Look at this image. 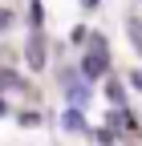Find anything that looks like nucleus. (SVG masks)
<instances>
[{"label":"nucleus","instance_id":"obj_1","mask_svg":"<svg viewBox=\"0 0 142 146\" xmlns=\"http://www.w3.org/2000/svg\"><path fill=\"white\" fill-rule=\"evenodd\" d=\"M85 77H98V73H106V45L102 41H94V53H90V57H85Z\"/></svg>","mask_w":142,"mask_h":146},{"label":"nucleus","instance_id":"obj_2","mask_svg":"<svg viewBox=\"0 0 142 146\" xmlns=\"http://www.w3.org/2000/svg\"><path fill=\"white\" fill-rule=\"evenodd\" d=\"M61 126H65L69 134H81V130H85V118H81V110H77V106H73V110H65V114H61Z\"/></svg>","mask_w":142,"mask_h":146},{"label":"nucleus","instance_id":"obj_3","mask_svg":"<svg viewBox=\"0 0 142 146\" xmlns=\"http://www.w3.org/2000/svg\"><path fill=\"white\" fill-rule=\"evenodd\" d=\"M29 65H33V69L45 65V45H41V36H33V41H29Z\"/></svg>","mask_w":142,"mask_h":146},{"label":"nucleus","instance_id":"obj_4","mask_svg":"<svg viewBox=\"0 0 142 146\" xmlns=\"http://www.w3.org/2000/svg\"><path fill=\"white\" fill-rule=\"evenodd\" d=\"M126 33H130V45L142 53V21H134V16H130V25H126Z\"/></svg>","mask_w":142,"mask_h":146},{"label":"nucleus","instance_id":"obj_5","mask_svg":"<svg viewBox=\"0 0 142 146\" xmlns=\"http://www.w3.org/2000/svg\"><path fill=\"white\" fill-rule=\"evenodd\" d=\"M65 85H69V81H65ZM65 98H73V106H85V98H90V94H85V85H77V81H73Z\"/></svg>","mask_w":142,"mask_h":146},{"label":"nucleus","instance_id":"obj_6","mask_svg":"<svg viewBox=\"0 0 142 146\" xmlns=\"http://www.w3.org/2000/svg\"><path fill=\"white\" fill-rule=\"evenodd\" d=\"M4 85H16V77H12V73H0V89H4Z\"/></svg>","mask_w":142,"mask_h":146},{"label":"nucleus","instance_id":"obj_7","mask_svg":"<svg viewBox=\"0 0 142 146\" xmlns=\"http://www.w3.org/2000/svg\"><path fill=\"white\" fill-rule=\"evenodd\" d=\"M130 81H134V85H138V89H142V73H134V77H130Z\"/></svg>","mask_w":142,"mask_h":146},{"label":"nucleus","instance_id":"obj_8","mask_svg":"<svg viewBox=\"0 0 142 146\" xmlns=\"http://www.w3.org/2000/svg\"><path fill=\"white\" fill-rule=\"evenodd\" d=\"M81 4H85V8H94V4H98V0H81Z\"/></svg>","mask_w":142,"mask_h":146},{"label":"nucleus","instance_id":"obj_9","mask_svg":"<svg viewBox=\"0 0 142 146\" xmlns=\"http://www.w3.org/2000/svg\"><path fill=\"white\" fill-rule=\"evenodd\" d=\"M0 25H8V12H0Z\"/></svg>","mask_w":142,"mask_h":146}]
</instances>
